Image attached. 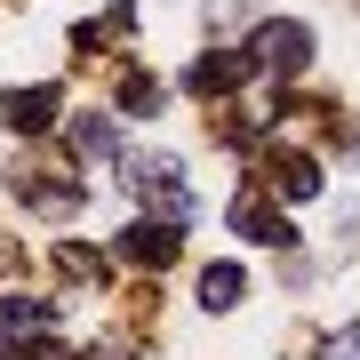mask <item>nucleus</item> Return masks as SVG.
I'll return each instance as SVG.
<instances>
[{"label": "nucleus", "instance_id": "obj_1", "mask_svg": "<svg viewBox=\"0 0 360 360\" xmlns=\"http://www.w3.org/2000/svg\"><path fill=\"white\" fill-rule=\"evenodd\" d=\"M248 56H257L264 72H296V65H312V32L304 25H264Z\"/></svg>", "mask_w": 360, "mask_h": 360}, {"label": "nucleus", "instance_id": "obj_2", "mask_svg": "<svg viewBox=\"0 0 360 360\" xmlns=\"http://www.w3.org/2000/svg\"><path fill=\"white\" fill-rule=\"evenodd\" d=\"M248 65H257V56H240V49L200 56V65H193V96H224V89H240V80H248Z\"/></svg>", "mask_w": 360, "mask_h": 360}, {"label": "nucleus", "instance_id": "obj_3", "mask_svg": "<svg viewBox=\"0 0 360 360\" xmlns=\"http://www.w3.org/2000/svg\"><path fill=\"white\" fill-rule=\"evenodd\" d=\"M136 193L160 200L168 217H184V208H193V193H184V176H176V160H144V168H136Z\"/></svg>", "mask_w": 360, "mask_h": 360}, {"label": "nucleus", "instance_id": "obj_4", "mask_svg": "<svg viewBox=\"0 0 360 360\" xmlns=\"http://www.w3.org/2000/svg\"><path fill=\"white\" fill-rule=\"evenodd\" d=\"M232 224H240V240H264V248H281V240H288L281 208H264L257 193H240V200H232Z\"/></svg>", "mask_w": 360, "mask_h": 360}, {"label": "nucleus", "instance_id": "obj_5", "mask_svg": "<svg viewBox=\"0 0 360 360\" xmlns=\"http://www.w3.org/2000/svg\"><path fill=\"white\" fill-rule=\"evenodd\" d=\"M0 120H8V129H49L56 120V89H16V96H0Z\"/></svg>", "mask_w": 360, "mask_h": 360}, {"label": "nucleus", "instance_id": "obj_6", "mask_svg": "<svg viewBox=\"0 0 360 360\" xmlns=\"http://www.w3.org/2000/svg\"><path fill=\"white\" fill-rule=\"evenodd\" d=\"M120 248H129V257H136L144 272H153V264H168V257H176V232H160V224H136Z\"/></svg>", "mask_w": 360, "mask_h": 360}, {"label": "nucleus", "instance_id": "obj_7", "mask_svg": "<svg viewBox=\"0 0 360 360\" xmlns=\"http://www.w3.org/2000/svg\"><path fill=\"white\" fill-rule=\"evenodd\" d=\"M200 304L208 312H232V304H240V264H208L200 272Z\"/></svg>", "mask_w": 360, "mask_h": 360}, {"label": "nucleus", "instance_id": "obj_8", "mask_svg": "<svg viewBox=\"0 0 360 360\" xmlns=\"http://www.w3.org/2000/svg\"><path fill=\"white\" fill-rule=\"evenodd\" d=\"M49 321V304H32V296H16V304H0V345H16V336H32Z\"/></svg>", "mask_w": 360, "mask_h": 360}, {"label": "nucleus", "instance_id": "obj_9", "mask_svg": "<svg viewBox=\"0 0 360 360\" xmlns=\"http://www.w3.org/2000/svg\"><path fill=\"white\" fill-rule=\"evenodd\" d=\"M72 144H80V153H112V129H104V120H80Z\"/></svg>", "mask_w": 360, "mask_h": 360}, {"label": "nucleus", "instance_id": "obj_10", "mask_svg": "<svg viewBox=\"0 0 360 360\" xmlns=\"http://www.w3.org/2000/svg\"><path fill=\"white\" fill-rule=\"evenodd\" d=\"M336 360H360V328H345V336H336Z\"/></svg>", "mask_w": 360, "mask_h": 360}, {"label": "nucleus", "instance_id": "obj_11", "mask_svg": "<svg viewBox=\"0 0 360 360\" xmlns=\"http://www.w3.org/2000/svg\"><path fill=\"white\" fill-rule=\"evenodd\" d=\"M25 360H65V352H56V345H32V352H25Z\"/></svg>", "mask_w": 360, "mask_h": 360}]
</instances>
